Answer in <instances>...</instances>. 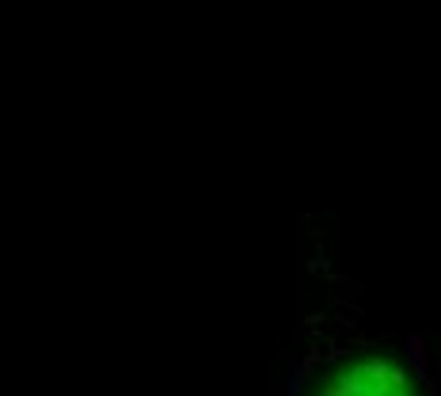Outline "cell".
I'll return each instance as SVG.
<instances>
[{
  "label": "cell",
  "instance_id": "obj_1",
  "mask_svg": "<svg viewBox=\"0 0 441 396\" xmlns=\"http://www.w3.org/2000/svg\"><path fill=\"white\" fill-rule=\"evenodd\" d=\"M324 396H415V388L396 362L365 358V362L350 366L346 373H339L331 381V388H324Z\"/></svg>",
  "mask_w": 441,
  "mask_h": 396
}]
</instances>
